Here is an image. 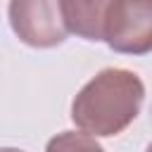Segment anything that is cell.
Listing matches in <instances>:
<instances>
[{
    "label": "cell",
    "mask_w": 152,
    "mask_h": 152,
    "mask_svg": "<svg viewBox=\"0 0 152 152\" xmlns=\"http://www.w3.org/2000/svg\"><path fill=\"white\" fill-rule=\"evenodd\" d=\"M145 86L135 71L102 69L93 76L71 102V121L93 138L121 133L140 114Z\"/></svg>",
    "instance_id": "6da1fadb"
},
{
    "label": "cell",
    "mask_w": 152,
    "mask_h": 152,
    "mask_svg": "<svg viewBox=\"0 0 152 152\" xmlns=\"http://www.w3.org/2000/svg\"><path fill=\"white\" fill-rule=\"evenodd\" d=\"M104 43L121 55L152 52V0H114L104 24Z\"/></svg>",
    "instance_id": "7a4b0ae2"
},
{
    "label": "cell",
    "mask_w": 152,
    "mask_h": 152,
    "mask_svg": "<svg viewBox=\"0 0 152 152\" xmlns=\"http://www.w3.org/2000/svg\"><path fill=\"white\" fill-rule=\"evenodd\" d=\"M10 26L31 48H55L66 40L59 0H10Z\"/></svg>",
    "instance_id": "3957f363"
},
{
    "label": "cell",
    "mask_w": 152,
    "mask_h": 152,
    "mask_svg": "<svg viewBox=\"0 0 152 152\" xmlns=\"http://www.w3.org/2000/svg\"><path fill=\"white\" fill-rule=\"evenodd\" d=\"M114 0H59L66 33L86 40H104V24Z\"/></svg>",
    "instance_id": "277c9868"
},
{
    "label": "cell",
    "mask_w": 152,
    "mask_h": 152,
    "mask_svg": "<svg viewBox=\"0 0 152 152\" xmlns=\"http://www.w3.org/2000/svg\"><path fill=\"white\" fill-rule=\"evenodd\" d=\"M45 152H104V147L88 133L62 131L48 140Z\"/></svg>",
    "instance_id": "5b68a950"
},
{
    "label": "cell",
    "mask_w": 152,
    "mask_h": 152,
    "mask_svg": "<svg viewBox=\"0 0 152 152\" xmlns=\"http://www.w3.org/2000/svg\"><path fill=\"white\" fill-rule=\"evenodd\" d=\"M0 152H24V150H17V147H0Z\"/></svg>",
    "instance_id": "8992f818"
},
{
    "label": "cell",
    "mask_w": 152,
    "mask_h": 152,
    "mask_svg": "<svg viewBox=\"0 0 152 152\" xmlns=\"http://www.w3.org/2000/svg\"><path fill=\"white\" fill-rule=\"evenodd\" d=\"M145 152H152V142H150V145H147V150H145Z\"/></svg>",
    "instance_id": "52a82bcc"
}]
</instances>
